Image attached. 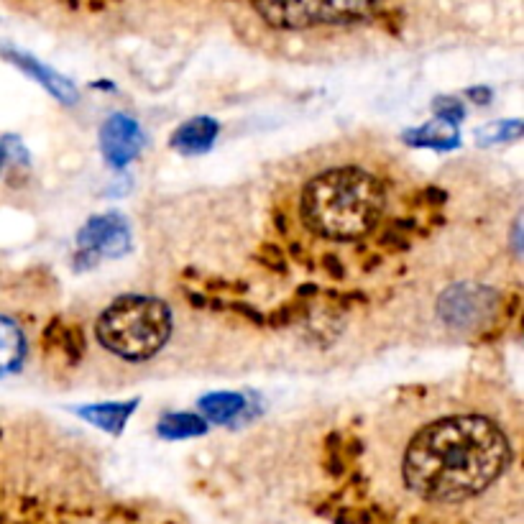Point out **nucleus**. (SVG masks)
Listing matches in <instances>:
<instances>
[{"instance_id":"obj_5","label":"nucleus","mask_w":524,"mask_h":524,"mask_svg":"<svg viewBox=\"0 0 524 524\" xmlns=\"http://www.w3.org/2000/svg\"><path fill=\"white\" fill-rule=\"evenodd\" d=\"M494 292L478 284H453L440 297L438 312L443 317V323L453 325V328H473L481 325L494 310Z\"/></svg>"},{"instance_id":"obj_2","label":"nucleus","mask_w":524,"mask_h":524,"mask_svg":"<svg viewBox=\"0 0 524 524\" xmlns=\"http://www.w3.org/2000/svg\"><path fill=\"white\" fill-rule=\"evenodd\" d=\"M302 220L328 241H358L381 223L386 187L361 167H338L317 174L302 190Z\"/></svg>"},{"instance_id":"obj_19","label":"nucleus","mask_w":524,"mask_h":524,"mask_svg":"<svg viewBox=\"0 0 524 524\" xmlns=\"http://www.w3.org/2000/svg\"><path fill=\"white\" fill-rule=\"evenodd\" d=\"M0 167H3V154H0Z\"/></svg>"},{"instance_id":"obj_18","label":"nucleus","mask_w":524,"mask_h":524,"mask_svg":"<svg viewBox=\"0 0 524 524\" xmlns=\"http://www.w3.org/2000/svg\"><path fill=\"white\" fill-rule=\"evenodd\" d=\"M466 95L473 100V103H478V105H484V103H489V100H491L489 87H471V90H468Z\"/></svg>"},{"instance_id":"obj_14","label":"nucleus","mask_w":524,"mask_h":524,"mask_svg":"<svg viewBox=\"0 0 524 524\" xmlns=\"http://www.w3.org/2000/svg\"><path fill=\"white\" fill-rule=\"evenodd\" d=\"M205 430H208V420H205V417L190 415V412L162 417V422L156 427V432L167 440L195 438V435H205Z\"/></svg>"},{"instance_id":"obj_4","label":"nucleus","mask_w":524,"mask_h":524,"mask_svg":"<svg viewBox=\"0 0 524 524\" xmlns=\"http://www.w3.org/2000/svg\"><path fill=\"white\" fill-rule=\"evenodd\" d=\"M261 18L277 29H312L325 24H353L371 16L379 0H251Z\"/></svg>"},{"instance_id":"obj_1","label":"nucleus","mask_w":524,"mask_h":524,"mask_svg":"<svg viewBox=\"0 0 524 524\" xmlns=\"http://www.w3.org/2000/svg\"><path fill=\"white\" fill-rule=\"evenodd\" d=\"M512 461L507 432L494 420L458 412L422 427L404 450L402 476L412 494L458 504L489 489Z\"/></svg>"},{"instance_id":"obj_11","label":"nucleus","mask_w":524,"mask_h":524,"mask_svg":"<svg viewBox=\"0 0 524 524\" xmlns=\"http://www.w3.org/2000/svg\"><path fill=\"white\" fill-rule=\"evenodd\" d=\"M136 407H139L136 399H131V402H123V404H93V407H82L80 417L90 422V425L110 432V435H118V432L123 430V425L128 422V417L133 415V409Z\"/></svg>"},{"instance_id":"obj_7","label":"nucleus","mask_w":524,"mask_h":524,"mask_svg":"<svg viewBox=\"0 0 524 524\" xmlns=\"http://www.w3.org/2000/svg\"><path fill=\"white\" fill-rule=\"evenodd\" d=\"M144 149V133L133 118L110 116L100 128V151L108 159L110 167H126Z\"/></svg>"},{"instance_id":"obj_20","label":"nucleus","mask_w":524,"mask_h":524,"mask_svg":"<svg viewBox=\"0 0 524 524\" xmlns=\"http://www.w3.org/2000/svg\"><path fill=\"white\" fill-rule=\"evenodd\" d=\"M167 524H172V522H167Z\"/></svg>"},{"instance_id":"obj_10","label":"nucleus","mask_w":524,"mask_h":524,"mask_svg":"<svg viewBox=\"0 0 524 524\" xmlns=\"http://www.w3.org/2000/svg\"><path fill=\"white\" fill-rule=\"evenodd\" d=\"M404 141H407L409 146H425V149L448 151L458 146L461 133H458V128H455V123L443 121V118H435V121L425 123V126L412 128V131L404 133Z\"/></svg>"},{"instance_id":"obj_6","label":"nucleus","mask_w":524,"mask_h":524,"mask_svg":"<svg viewBox=\"0 0 524 524\" xmlns=\"http://www.w3.org/2000/svg\"><path fill=\"white\" fill-rule=\"evenodd\" d=\"M77 241H80V261L98 259V256L118 259L131 248V231L123 215L108 213L87 220L77 233Z\"/></svg>"},{"instance_id":"obj_3","label":"nucleus","mask_w":524,"mask_h":524,"mask_svg":"<svg viewBox=\"0 0 524 524\" xmlns=\"http://www.w3.org/2000/svg\"><path fill=\"white\" fill-rule=\"evenodd\" d=\"M95 335L123 361H149L172 335V312L156 297H121L95 323Z\"/></svg>"},{"instance_id":"obj_12","label":"nucleus","mask_w":524,"mask_h":524,"mask_svg":"<svg viewBox=\"0 0 524 524\" xmlns=\"http://www.w3.org/2000/svg\"><path fill=\"white\" fill-rule=\"evenodd\" d=\"M26 353V338L11 317L0 315V376L13 374Z\"/></svg>"},{"instance_id":"obj_16","label":"nucleus","mask_w":524,"mask_h":524,"mask_svg":"<svg viewBox=\"0 0 524 524\" xmlns=\"http://www.w3.org/2000/svg\"><path fill=\"white\" fill-rule=\"evenodd\" d=\"M432 113L435 118H443V121L458 123L466 118V108H463L461 100L455 98H435L432 100Z\"/></svg>"},{"instance_id":"obj_13","label":"nucleus","mask_w":524,"mask_h":524,"mask_svg":"<svg viewBox=\"0 0 524 524\" xmlns=\"http://www.w3.org/2000/svg\"><path fill=\"white\" fill-rule=\"evenodd\" d=\"M243 409H246V399H243L241 394L218 392L200 399L202 417L210 422H218V425H228V422H233L238 415H241Z\"/></svg>"},{"instance_id":"obj_8","label":"nucleus","mask_w":524,"mask_h":524,"mask_svg":"<svg viewBox=\"0 0 524 524\" xmlns=\"http://www.w3.org/2000/svg\"><path fill=\"white\" fill-rule=\"evenodd\" d=\"M3 57H6L8 62L16 64L18 70H24L26 75L34 77L36 82H41V85L47 87L54 98L62 100L64 105L77 103V87L72 85L67 77L59 75V72L49 70V67H44L41 62H36L34 57H29V54H24V52H16V49H6V52H3Z\"/></svg>"},{"instance_id":"obj_9","label":"nucleus","mask_w":524,"mask_h":524,"mask_svg":"<svg viewBox=\"0 0 524 524\" xmlns=\"http://www.w3.org/2000/svg\"><path fill=\"white\" fill-rule=\"evenodd\" d=\"M218 133H220V126L218 121H213V118L208 116L192 118V121L182 123V126L174 131L172 146L179 151V154L185 156L205 154V151L215 144Z\"/></svg>"},{"instance_id":"obj_15","label":"nucleus","mask_w":524,"mask_h":524,"mask_svg":"<svg viewBox=\"0 0 524 524\" xmlns=\"http://www.w3.org/2000/svg\"><path fill=\"white\" fill-rule=\"evenodd\" d=\"M519 136H522V121H499L476 131V139L481 144H501V141L519 139Z\"/></svg>"},{"instance_id":"obj_17","label":"nucleus","mask_w":524,"mask_h":524,"mask_svg":"<svg viewBox=\"0 0 524 524\" xmlns=\"http://www.w3.org/2000/svg\"><path fill=\"white\" fill-rule=\"evenodd\" d=\"M0 154L13 156V159L21 164H29V151H26V146L21 144L16 136H6V139L0 141Z\"/></svg>"}]
</instances>
